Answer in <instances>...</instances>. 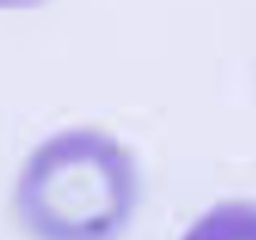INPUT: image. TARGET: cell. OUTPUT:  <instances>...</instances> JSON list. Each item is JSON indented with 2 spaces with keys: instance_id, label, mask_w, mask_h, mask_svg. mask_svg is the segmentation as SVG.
I'll use <instances>...</instances> for the list:
<instances>
[{
  "instance_id": "cell-1",
  "label": "cell",
  "mask_w": 256,
  "mask_h": 240,
  "mask_svg": "<svg viewBox=\"0 0 256 240\" xmlns=\"http://www.w3.org/2000/svg\"><path fill=\"white\" fill-rule=\"evenodd\" d=\"M139 204L136 161L98 130H67L46 139L24 161L14 211L38 238H110Z\"/></svg>"
},
{
  "instance_id": "cell-2",
  "label": "cell",
  "mask_w": 256,
  "mask_h": 240,
  "mask_svg": "<svg viewBox=\"0 0 256 240\" xmlns=\"http://www.w3.org/2000/svg\"><path fill=\"white\" fill-rule=\"evenodd\" d=\"M46 0H0V10H29Z\"/></svg>"
}]
</instances>
